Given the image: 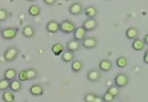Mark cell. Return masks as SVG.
I'll use <instances>...</instances> for the list:
<instances>
[{
	"mask_svg": "<svg viewBox=\"0 0 148 102\" xmlns=\"http://www.w3.org/2000/svg\"><path fill=\"white\" fill-rule=\"evenodd\" d=\"M102 101H107V102H111L113 101L115 99V97L113 95H112L111 93H109V92L106 91L104 92V94L102 95Z\"/></svg>",
	"mask_w": 148,
	"mask_h": 102,
	"instance_id": "30",
	"label": "cell"
},
{
	"mask_svg": "<svg viewBox=\"0 0 148 102\" xmlns=\"http://www.w3.org/2000/svg\"><path fill=\"white\" fill-rule=\"evenodd\" d=\"M19 55V50L16 47H9L3 52V59L5 62L14 61Z\"/></svg>",
	"mask_w": 148,
	"mask_h": 102,
	"instance_id": "1",
	"label": "cell"
},
{
	"mask_svg": "<svg viewBox=\"0 0 148 102\" xmlns=\"http://www.w3.org/2000/svg\"><path fill=\"white\" fill-rule=\"evenodd\" d=\"M27 73V78L28 80L32 81L36 80L38 77V71L34 68H28L26 69Z\"/></svg>",
	"mask_w": 148,
	"mask_h": 102,
	"instance_id": "25",
	"label": "cell"
},
{
	"mask_svg": "<svg viewBox=\"0 0 148 102\" xmlns=\"http://www.w3.org/2000/svg\"><path fill=\"white\" fill-rule=\"evenodd\" d=\"M28 13L32 16H38L41 14V8L38 5H30L28 9Z\"/></svg>",
	"mask_w": 148,
	"mask_h": 102,
	"instance_id": "23",
	"label": "cell"
},
{
	"mask_svg": "<svg viewBox=\"0 0 148 102\" xmlns=\"http://www.w3.org/2000/svg\"><path fill=\"white\" fill-rule=\"evenodd\" d=\"M83 11V5L79 2L73 3L68 7V12L72 15L77 16L81 14Z\"/></svg>",
	"mask_w": 148,
	"mask_h": 102,
	"instance_id": "8",
	"label": "cell"
},
{
	"mask_svg": "<svg viewBox=\"0 0 148 102\" xmlns=\"http://www.w3.org/2000/svg\"><path fill=\"white\" fill-rule=\"evenodd\" d=\"M29 92L30 94L34 96H36V97H39V96H42L44 94V88H43L42 86L40 84H35L32 85L29 88Z\"/></svg>",
	"mask_w": 148,
	"mask_h": 102,
	"instance_id": "13",
	"label": "cell"
},
{
	"mask_svg": "<svg viewBox=\"0 0 148 102\" xmlns=\"http://www.w3.org/2000/svg\"><path fill=\"white\" fill-rule=\"evenodd\" d=\"M98 41L94 36L86 37L82 40V46L86 49H93L97 47Z\"/></svg>",
	"mask_w": 148,
	"mask_h": 102,
	"instance_id": "6",
	"label": "cell"
},
{
	"mask_svg": "<svg viewBox=\"0 0 148 102\" xmlns=\"http://www.w3.org/2000/svg\"><path fill=\"white\" fill-rule=\"evenodd\" d=\"M18 80L21 82H25V81L28 80L27 78V71H26V69H23V70H21L18 74Z\"/></svg>",
	"mask_w": 148,
	"mask_h": 102,
	"instance_id": "32",
	"label": "cell"
},
{
	"mask_svg": "<svg viewBox=\"0 0 148 102\" xmlns=\"http://www.w3.org/2000/svg\"><path fill=\"white\" fill-rule=\"evenodd\" d=\"M98 67L100 70L104 72H107V71H111L113 68V63L111 61L107 59H103L100 61L98 64Z\"/></svg>",
	"mask_w": 148,
	"mask_h": 102,
	"instance_id": "14",
	"label": "cell"
},
{
	"mask_svg": "<svg viewBox=\"0 0 148 102\" xmlns=\"http://www.w3.org/2000/svg\"><path fill=\"white\" fill-rule=\"evenodd\" d=\"M76 29V24L69 19H64L60 23V31L64 33H72Z\"/></svg>",
	"mask_w": 148,
	"mask_h": 102,
	"instance_id": "2",
	"label": "cell"
},
{
	"mask_svg": "<svg viewBox=\"0 0 148 102\" xmlns=\"http://www.w3.org/2000/svg\"><path fill=\"white\" fill-rule=\"evenodd\" d=\"M102 73L96 69H92L87 73V79L92 82H96L99 81L102 78Z\"/></svg>",
	"mask_w": 148,
	"mask_h": 102,
	"instance_id": "7",
	"label": "cell"
},
{
	"mask_svg": "<svg viewBox=\"0 0 148 102\" xmlns=\"http://www.w3.org/2000/svg\"><path fill=\"white\" fill-rule=\"evenodd\" d=\"M107 1H108V0H107Z\"/></svg>",
	"mask_w": 148,
	"mask_h": 102,
	"instance_id": "39",
	"label": "cell"
},
{
	"mask_svg": "<svg viewBox=\"0 0 148 102\" xmlns=\"http://www.w3.org/2000/svg\"><path fill=\"white\" fill-rule=\"evenodd\" d=\"M143 62L145 64H148V52L147 50L145 51V53L143 56Z\"/></svg>",
	"mask_w": 148,
	"mask_h": 102,
	"instance_id": "34",
	"label": "cell"
},
{
	"mask_svg": "<svg viewBox=\"0 0 148 102\" xmlns=\"http://www.w3.org/2000/svg\"><path fill=\"white\" fill-rule=\"evenodd\" d=\"M83 63L81 61H75L71 64V69L74 72H79L83 69Z\"/></svg>",
	"mask_w": 148,
	"mask_h": 102,
	"instance_id": "24",
	"label": "cell"
},
{
	"mask_svg": "<svg viewBox=\"0 0 148 102\" xmlns=\"http://www.w3.org/2000/svg\"><path fill=\"white\" fill-rule=\"evenodd\" d=\"M1 26H0V33H1Z\"/></svg>",
	"mask_w": 148,
	"mask_h": 102,
	"instance_id": "38",
	"label": "cell"
},
{
	"mask_svg": "<svg viewBox=\"0 0 148 102\" xmlns=\"http://www.w3.org/2000/svg\"><path fill=\"white\" fill-rule=\"evenodd\" d=\"M87 31H85L84 28L82 26L81 27H76L75 31L73 32L74 39L78 41H82L83 39L85 38L87 36Z\"/></svg>",
	"mask_w": 148,
	"mask_h": 102,
	"instance_id": "11",
	"label": "cell"
},
{
	"mask_svg": "<svg viewBox=\"0 0 148 102\" xmlns=\"http://www.w3.org/2000/svg\"><path fill=\"white\" fill-rule=\"evenodd\" d=\"M98 26V22L97 20L94 19V18H88L83 22L82 27L84 28L85 31H94Z\"/></svg>",
	"mask_w": 148,
	"mask_h": 102,
	"instance_id": "5",
	"label": "cell"
},
{
	"mask_svg": "<svg viewBox=\"0 0 148 102\" xmlns=\"http://www.w3.org/2000/svg\"><path fill=\"white\" fill-rule=\"evenodd\" d=\"M143 40L146 45L148 44V34H145V35H144Z\"/></svg>",
	"mask_w": 148,
	"mask_h": 102,
	"instance_id": "36",
	"label": "cell"
},
{
	"mask_svg": "<svg viewBox=\"0 0 148 102\" xmlns=\"http://www.w3.org/2000/svg\"><path fill=\"white\" fill-rule=\"evenodd\" d=\"M134 40L132 44V47L135 51H142L145 47V44L143 39L139 38L134 39Z\"/></svg>",
	"mask_w": 148,
	"mask_h": 102,
	"instance_id": "19",
	"label": "cell"
},
{
	"mask_svg": "<svg viewBox=\"0 0 148 102\" xmlns=\"http://www.w3.org/2000/svg\"><path fill=\"white\" fill-rule=\"evenodd\" d=\"M16 76L17 71L14 68H8V69H5L3 73V78L9 81L14 80Z\"/></svg>",
	"mask_w": 148,
	"mask_h": 102,
	"instance_id": "18",
	"label": "cell"
},
{
	"mask_svg": "<svg viewBox=\"0 0 148 102\" xmlns=\"http://www.w3.org/2000/svg\"><path fill=\"white\" fill-rule=\"evenodd\" d=\"M96 94L92 93V92H88L84 95V101L85 102H94L95 97H96Z\"/></svg>",
	"mask_w": 148,
	"mask_h": 102,
	"instance_id": "31",
	"label": "cell"
},
{
	"mask_svg": "<svg viewBox=\"0 0 148 102\" xmlns=\"http://www.w3.org/2000/svg\"><path fill=\"white\" fill-rule=\"evenodd\" d=\"M139 30L136 27H129L126 31V37L129 39L137 38L139 35Z\"/></svg>",
	"mask_w": 148,
	"mask_h": 102,
	"instance_id": "16",
	"label": "cell"
},
{
	"mask_svg": "<svg viewBox=\"0 0 148 102\" xmlns=\"http://www.w3.org/2000/svg\"><path fill=\"white\" fill-rule=\"evenodd\" d=\"M1 99L3 101L5 102H12L14 101L15 100V95L14 92L12 90H6L4 92H3L2 96H1Z\"/></svg>",
	"mask_w": 148,
	"mask_h": 102,
	"instance_id": "22",
	"label": "cell"
},
{
	"mask_svg": "<svg viewBox=\"0 0 148 102\" xmlns=\"http://www.w3.org/2000/svg\"><path fill=\"white\" fill-rule=\"evenodd\" d=\"M102 101H102V97H100V96L98 95H96L94 99V102H102Z\"/></svg>",
	"mask_w": 148,
	"mask_h": 102,
	"instance_id": "35",
	"label": "cell"
},
{
	"mask_svg": "<svg viewBox=\"0 0 148 102\" xmlns=\"http://www.w3.org/2000/svg\"><path fill=\"white\" fill-rule=\"evenodd\" d=\"M85 14L88 18H94L98 15V10L94 5H90L85 9Z\"/></svg>",
	"mask_w": 148,
	"mask_h": 102,
	"instance_id": "20",
	"label": "cell"
},
{
	"mask_svg": "<svg viewBox=\"0 0 148 102\" xmlns=\"http://www.w3.org/2000/svg\"><path fill=\"white\" fill-rule=\"evenodd\" d=\"M10 81L6 79H0V91H5L9 88Z\"/></svg>",
	"mask_w": 148,
	"mask_h": 102,
	"instance_id": "28",
	"label": "cell"
},
{
	"mask_svg": "<svg viewBox=\"0 0 148 102\" xmlns=\"http://www.w3.org/2000/svg\"><path fill=\"white\" fill-rule=\"evenodd\" d=\"M9 17V12L6 9L0 8V22H4Z\"/></svg>",
	"mask_w": 148,
	"mask_h": 102,
	"instance_id": "29",
	"label": "cell"
},
{
	"mask_svg": "<svg viewBox=\"0 0 148 102\" xmlns=\"http://www.w3.org/2000/svg\"><path fill=\"white\" fill-rule=\"evenodd\" d=\"M66 48H67L68 50L71 51V52H77L81 49V44L79 42V41L73 39L66 43Z\"/></svg>",
	"mask_w": 148,
	"mask_h": 102,
	"instance_id": "12",
	"label": "cell"
},
{
	"mask_svg": "<svg viewBox=\"0 0 148 102\" xmlns=\"http://www.w3.org/2000/svg\"><path fill=\"white\" fill-rule=\"evenodd\" d=\"M36 34V31L35 28L30 24H27L23 28L22 35L25 38H32L35 36Z\"/></svg>",
	"mask_w": 148,
	"mask_h": 102,
	"instance_id": "9",
	"label": "cell"
},
{
	"mask_svg": "<svg viewBox=\"0 0 148 102\" xmlns=\"http://www.w3.org/2000/svg\"><path fill=\"white\" fill-rule=\"evenodd\" d=\"M43 1L47 5H53L56 3L57 0H43Z\"/></svg>",
	"mask_w": 148,
	"mask_h": 102,
	"instance_id": "33",
	"label": "cell"
},
{
	"mask_svg": "<svg viewBox=\"0 0 148 102\" xmlns=\"http://www.w3.org/2000/svg\"><path fill=\"white\" fill-rule=\"evenodd\" d=\"M18 32V29L16 27H7L1 31V35L3 39L6 40L14 39Z\"/></svg>",
	"mask_w": 148,
	"mask_h": 102,
	"instance_id": "4",
	"label": "cell"
},
{
	"mask_svg": "<svg viewBox=\"0 0 148 102\" xmlns=\"http://www.w3.org/2000/svg\"><path fill=\"white\" fill-rule=\"evenodd\" d=\"M75 55L73 52L67 50L66 51V52H62V56H61V59H62V61H64V63H68L73 62L74 61V59H75Z\"/></svg>",
	"mask_w": 148,
	"mask_h": 102,
	"instance_id": "17",
	"label": "cell"
},
{
	"mask_svg": "<svg viewBox=\"0 0 148 102\" xmlns=\"http://www.w3.org/2000/svg\"><path fill=\"white\" fill-rule=\"evenodd\" d=\"M46 30L49 33L54 34L60 31V23L56 20H51L46 24Z\"/></svg>",
	"mask_w": 148,
	"mask_h": 102,
	"instance_id": "10",
	"label": "cell"
},
{
	"mask_svg": "<svg viewBox=\"0 0 148 102\" xmlns=\"http://www.w3.org/2000/svg\"><path fill=\"white\" fill-rule=\"evenodd\" d=\"M130 82V78L125 73H119L115 75L114 83L115 86L119 88H123L126 86Z\"/></svg>",
	"mask_w": 148,
	"mask_h": 102,
	"instance_id": "3",
	"label": "cell"
},
{
	"mask_svg": "<svg viewBox=\"0 0 148 102\" xmlns=\"http://www.w3.org/2000/svg\"><path fill=\"white\" fill-rule=\"evenodd\" d=\"M64 50V46L62 43L59 42L56 43L53 45L52 48H51V51L53 53L54 55L56 56H59L60 54H62L63 51Z\"/></svg>",
	"mask_w": 148,
	"mask_h": 102,
	"instance_id": "21",
	"label": "cell"
},
{
	"mask_svg": "<svg viewBox=\"0 0 148 102\" xmlns=\"http://www.w3.org/2000/svg\"><path fill=\"white\" fill-rule=\"evenodd\" d=\"M116 65L119 68H124L128 65V60L124 56H119L116 60Z\"/></svg>",
	"mask_w": 148,
	"mask_h": 102,
	"instance_id": "26",
	"label": "cell"
},
{
	"mask_svg": "<svg viewBox=\"0 0 148 102\" xmlns=\"http://www.w3.org/2000/svg\"><path fill=\"white\" fill-rule=\"evenodd\" d=\"M107 92H109V93H111L112 95L114 96L115 97H118L120 93V90H119V87H117L115 85H111L110 86L107 90Z\"/></svg>",
	"mask_w": 148,
	"mask_h": 102,
	"instance_id": "27",
	"label": "cell"
},
{
	"mask_svg": "<svg viewBox=\"0 0 148 102\" xmlns=\"http://www.w3.org/2000/svg\"><path fill=\"white\" fill-rule=\"evenodd\" d=\"M27 1H29V2H34V1H36V0H27Z\"/></svg>",
	"mask_w": 148,
	"mask_h": 102,
	"instance_id": "37",
	"label": "cell"
},
{
	"mask_svg": "<svg viewBox=\"0 0 148 102\" xmlns=\"http://www.w3.org/2000/svg\"><path fill=\"white\" fill-rule=\"evenodd\" d=\"M9 88L12 92H20L23 88L22 82L19 80H16V79L10 81Z\"/></svg>",
	"mask_w": 148,
	"mask_h": 102,
	"instance_id": "15",
	"label": "cell"
}]
</instances>
